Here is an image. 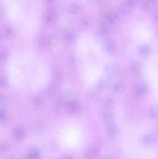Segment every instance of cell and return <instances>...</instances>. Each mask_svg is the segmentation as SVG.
<instances>
[{
  "label": "cell",
  "mask_w": 158,
  "mask_h": 159,
  "mask_svg": "<svg viewBox=\"0 0 158 159\" xmlns=\"http://www.w3.org/2000/svg\"><path fill=\"white\" fill-rule=\"evenodd\" d=\"M8 82L19 91L36 93L44 90L51 79L49 62L37 51L20 49L13 51L6 64Z\"/></svg>",
  "instance_id": "cell-1"
},
{
  "label": "cell",
  "mask_w": 158,
  "mask_h": 159,
  "mask_svg": "<svg viewBox=\"0 0 158 159\" xmlns=\"http://www.w3.org/2000/svg\"><path fill=\"white\" fill-rule=\"evenodd\" d=\"M75 58L80 79L87 87L95 86L102 79L108 66V57L95 34L83 32L75 43Z\"/></svg>",
  "instance_id": "cell-2"
},
{
  "label": "cell",
  "mask_w": 158,
  "mask_h": 159,
  "mask_svg": "<svg viewBox=\"0 0 158 159\" xmlns=\"http://www.w3.org/2000/svg\"><path fill=\"white\" fill-rule=\"evenodd\" d=\"M7 19L25 37L34 36L40 27L42 5L40 0H2Z\"/></svg>",
  "instance_id": "cell-3"
},
{
  "label": "cell",
  "mask_w": 158,
  "mask_h": 159,
  "mask_svg": "<svg viewBox=\"0 0 158 159\" xmlns=\"http://www.w3.org/2000/svg\"><path fill=\"white\" fill-rule=\"evenodd\" d=\"M89 133L83 123L70 120L62 124L56 133V139L63 148L75 151L81 148L89 139Z\"/></svg>",
  "instance_id": "cell-4"
},
{
  "label": "cell",
  "mask_w": 158,
  "mask_h": 159,
  "mask_svg": "<svg viewBox=\"0 0 158 159\" xmlns=\"http://www.w3.org/2000/svg\"><path fill=\"white\" fill-rule=\"evenodd\" d=\"M2 136H3V134H2V129L0 128V139H1L2 137Z\"/></svg>",
  "instance_id": "cell-5"
}]
</instances>
